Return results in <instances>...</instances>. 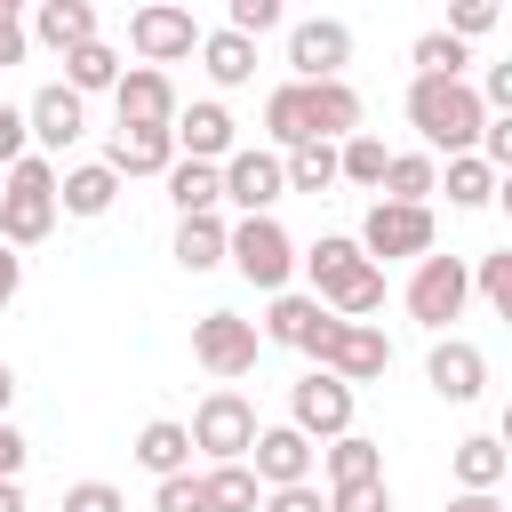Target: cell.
Wrapping results in <instances>:
<instances>
[{"label":"cell","mask_w":512,"mask_h":512,"mask_svg":"<svg viewBox=\"0 0 512 512\" xmlns=\"http://www.w3.org/2000/svg\"><path fill=\"white\" fill-rule=\"evenodd\" d=\"M320 320H336V312H320L312 296H296V288H280V296L264 304V328H256V336H264V344H288V352H304V344L320 336Z\"/></svg>","instance_id":"22"},{"label":"cell","mask_w":512,"mask_h":512,"mask_svg":"<svg viewBox=\"0 0 512 512\" xmlns=\"http://www.w3.org/2000/svg\"><path fill=\"white\" fill-rule=\"evenodd\" d=\"M328 512H392V488H384V480H360V488H328Z\"/></svg>","instance_id":"40"},{"label":"cell","mask_w":512,"mask_h":512,"mask_svg":"<svg viewBox=\"0 0 512 512\" xmlns=\"http://www.w3.org/2000/svg\"><path fill=\"white\" fill-rule=\"evenodd\" d=\"M168 200H176V216H216L224 208V176L208 160H168Z\"/></svg>","instance_id":"26"},{"label":"cell","mask_w":512,"mask_h":512,"mask_svg":"<svg viewBox=\"0 0 512 512\" xmlns=\"http://www.w3.org/2000/svg\"><path fill=\"white\" fill-rule=\"evenodd\" d=\"M504 440L496 432H472V440H456V496H496L504 488Z\"/></svg>","instance_id":"24"},{"label":"cell","mask_w":512,"mask_h":512,"mask_svg":"<svg viewBox=\"0 0 512 512\" xmlns=\"http://www.w3.org/2000/svg\"><path fill=\"white\" fill-rule=\"evenodd\" d=\"M312 352V368H328L336 384H376L384 368H392V344H384V328L376 320H320V336L304 344Z\"/></svg>","instance_id":"4"},{"label":"cell","mask_w":512,"mask_h":512,"mask_svg":"<svg viewBox=\"0 0 512 512\" xmlns=\"http://www.w3.org/2000/svg\"><path fill=\"white\" fill-rule=\"evenodd\" d=\"M344 64H352V24L344 16H304V24H288V72L312 88V80H344Z\"/></svg>","instance_id":"11"},{"label":"cell","mask_w":512,"mask_h":512,"mask_svg":"<svg viewBox=\"0 0 512 512\" xmlns=\"http://www.w3.org/2000/svg\"><path fill=\"white\" fill-rule=\"evenodd\" d=\"M440 192H448L456 208H488V200H496L504 184H496V168H488V160H472V152H464V160H448V176H440Z\"/></svg>","instance_id":"34"},{"label":"cell","mask_w":512,"mask_h":512,"mask_svg":"<svg viewBox=\"0 0 512 512\" xmlns=\"http://www.w3.org/2000/svg\"><path fill=\"white\" fill-rule=\"evenodd\" d=\"M152 480H176V472H192V432L176 424V416H152L144 432H136V448H128Z\"/></svg>","instance_id":"23"},{"label":"cell","mask_w":512,"mask_h":512,"mask_svg":"<svg viewBox=\"0 0 512 512\" xmlns=\"http://www.w3.org/2000/svg\"><path fill=\"white\" fill-rule=\"evenodd\" d=\"M24 16H16V0H0V64H24Z\"/></svg>","instance_id":"44"},{"label":"cell","mask_w":512,"mask_h":512,"mask_svg":"<svg viewBox=\"0 0 512 512\" xmlns=\"http://www.w3.org/2000/svg\"><path fill=\"white\" fill-rule=\"evenodd\" d=\"M312 464H320V448H312L304 432H288V424H264L256 448H248L256 488H296V480H312Z\"/></svg>","instance_id":"16"},{"label":"cell","mask_w":512,"mask_h":512,"mask_svg":"<svg viewBox=\"0 0 512 512\" xmlns=\"http://www.w3.org/2000/svg\"><path fill=\"white\" fill-rule=\"evenodd\" d=\"M376 192L400 200V208H432V192H440V160H432V152H392Z\"/></svg>","instance_id":"25"},{"label":"cell","mask_w":512,"mask_h":512,"mask_svg":"<svg viewBox=\"0 0 512 512\" xmlns=\"http://www.w3.org/2000/svg\"><path fill=\"white\" fill-rule=\"evenodd\" d=\"M224 32H240V40L280 32V0H232V24H224Z\"/></svg>","instance_id":"39"},{"label":"cell","mask_w":512,"mask_h":512,"mask_svg":"<svg viewBox=\"0 0 512 512\" xmlns=\"http://www.w3.org/2000/svg\"><path fill=\"white\" fill-rule=\"evenodd\" d=\"M56 232V160H40V152H24L16 168H8V192H0V248H40Z\"/></svg>","instance_id":"2"},{"label":"cell","mask_w":512,"mask_h":512,"mask_svg":"<svg viewBox=\"0 0 512 512\" xmlns=\"http://www.w3.org/2000/svg\"><path fill=\"white\" fill-rule=\"evenodd\" d=\"M168 144H176V160H208V168H224V160L240 152V144H232V112H224V104H176Z\"/></svg>","instance_id":"14"},{"label":"cell","mask_w":512,"mask_h":512,"mask_svg":"<svg viewBox=\"0 0 512 512\" xmlns=\"http://www.w3.org/2000/svg\"><path fill=\"white\" fill-rule=\"evenodd\" d=\"M112 80H120V48H112V40H88V48L64 56V88H72V96H96V88H112Z\"/></svg>","instance_id":"30"},{"label":"cell","mask_w":512,"mask_h":512,"mask_svg":"<svg viewBox=\"0 0 512 512\" xmlns=\"http://www.w3.org/2000/svg\"><path fill=\"white\" fill-rule=\"evenodd\" d=\"M152 512H208V488H200V472H176V480H160V488H152Z\"/></svg>","instance_id":"37"},{"label":"cell","mask_w":512,"mask_h":512,"mask_svg":"<svg viewBox=\"0 0 512 512\" xmlns=\"http://www.w3.org/2000/svg\"><path fill=\"white\" fill-rule=\"evenodd\" d=\"M496 24V0H456L448 8V40H472V32H488Z\"/></svg>","instance_id":"42"},{"label":"cell","mask_w":512,"mask_h":512,"mask_svg":"<svg viewBox=\"0 0 512 512\" xmlns=\"http://www.w3.org/2000/svg\"><path fill=\"white\" fill-rule=\"evenodd\" d=\"M112 104H120V128H168L176 120V80L152 72V64H128L112 80Z\"/></svg>","instance_id":"17"},{"label":"cell","mask_w":512,"mask_h":512,"mask_svg":"<svg viewBox=\"0 0 512 512\" xmlns=\"http://www.w3.org/2000/svg\"><path fill=\"white\" fill-rule=\"evenodd\" d=\"M112 200H120V176L104 160H80V168L56 176V208L64 216H112Z\"/></svg>","instance_id":"21"},{"label":"cell","mask_w":512,"mask_h":512,"mask_svg":"<svg viewBox=\"0 0 512 512\" xmlns=\"http://www.w3.org/2000/svg\"><path fill=\"white\" fill-rule=\"evenodd\" d=\"M224 264H232L248 288L280 296V288L296 280V240H288L280 216H240V224H224Z\"/></svg>","instance_id":"3"},{"label":"cell","mask_w":512,"mask_h":512,"mask_svg":"<svg viewBox=\"0 0 512 512\" xmlns=\"http://www.w3.org/2000/svg\"><path fill=\"white\" fill-rule=\"evenodd\" d=\"M464 40H448V32H416V80H464Z\"/></svg>","instance_id":"35"},{"label":"cell","mask_w":512,"mask_h":512,"mask_svg":"<svg viewBox=\"0 0 512 512\" xmlns=\"http://www.w3.org/2000/svg\"><path fill=\"white\" fill-rule=\"evenodd\" d=\"M216 176H224V200H232L240 216H272V200H288V184H280V152H256V144H248V152H232Z\"/></svg>","instance_id":"15"},{"label":"cell","mask_w":512,"mask_h":512,"mask_svg":"<svg viewBox=\"0 0 512 512\" xmlns=\"http://www.w3.org/2000/svg\"><path fill=\"white\" fill-rule=\"evenodd\" d=\"M424 384H432L448 408H472V400L488 392V352H480L472 336H440L432 360H424Z\"/></svg>","instance_id":"12"},{"label":"cell","mask_w":512,"mask_h":512,"mask_svg":"<svg viewBox=\"0 0 512 512\" xmlns=\"http://www.w3.org/2000/svg\"><path fill=\"white\" fill-rule=\"evenodd\" d=\"M8 400H16V368L0 360V424H8Z\"/></svg>","instance_id":"49"},{"label":"cell","mask_w":512,"mask_h":512,"mask_svg":"<svg viewBox=\"0 0 512 512\" xmlns=\"http://www.w3.org/2000/svg\"><path fill=\"white\" fill-rule=\"evenodd\" d=\"M448 512H504V496H448Z\"/></svg>","instance_id":"47"},{"label":"cell","mask_w":512,"mask_h":512,"mask_svg":"<svg viewBox=\"0 0 512 512\" xmlns=\"http://www.w3.org/2000/svg\"><path fill=\"white\" fill-rule=\"evenodd\" d=\"M464 304H472V264L464 256H416V272H408V320L432 328V336H448V320H464Z\"/></svg>","instance_id":"6"},{"label":"cell","mask_w":512,"mask_h":512,"mask_svg":"<svg viewBox=\"0 0 512 512\" xmlns=\"http://www.w3.org/2000/svg\"><path fill=\"white\" fill-rule=\"evenodd\" d=\"M24 40H40V48L72 56V48L104 40V32H96V8H88V0H40V8H32V24H24Z\"/></svg>","instance_id":"19"},{"label":"cell","mask_w":512,"mask_h":512,"mask_svg":"<svg viewBox=\"0 0 512 512\" xmlns=\"http://www.w3.org/2000/svg\"><path fill=\"white\" fill-rule=\"evenodd\" d=\"M80 128H88V104H80L64 80H48V88L24 104V136L40 144V160H48V152H72V144H80Z\"/></svg>","instance_id":"13"},{"label":"cell","mask_w":512,"mask_h":512,"mask_svg":"<svg viewBox=\"0 0 512 512\" xmlns=\"http://www.w3.org/2000/svg\"><path fill=\"white\" fill-rule=\"evenodd\" d=\"M24 456H32V448H24V432H16V424H0V480H16V472H24Z\"/></svg>","instance_id":"46"},{"label":"cell","mask_w":512,"mask_h":512,"mask_svg":"<svg viewBox=\"0 0 512 512\" xmlns=\"http://www.w3.org/2000/svg\"><path fill=\"white\" fill-rule=\"evenodd\" d=\"M352 400H360L352 384H336L328 368H304V376L288 384V432H304V440L328 448V440L352 432Z\"/></svg>","instance_id":"7"},{"label":"cell","mask_w":512,"mask_h":512,"mask_svg":"<svg viewBox=\"0 0 512 512\" xmlns=\"http://www.w3.org/2000/svg\"><path fill=\"white\" fill-rule=\"evenodd\" d=\"M384 160H392V152H384V136H368V128H360V136H344V144H336V184L376 192V184H384Z\"/></svg>","instance_id":"31"},{"label":"cell","mask_w":512,"mask_h":512,"mask_svg":"<svg viewBox=\"0 0 512 512\" xmlns=\"http://www.w3.org/2000/svg\"><path fill=\"white\" fill-rule=\"evenodd\" d=\"M352 248H360L376 272H384L392 256H432V208H400V200H376Z\"/></svg>","instance_id":"10"},{"label":"cell","mask_w":512,"mask_h":512,"mask_svg":"<svg viewBox=\"0 0 512 512\" xmlns=\"http://www.w3.org/2000/svg\"><path fill=\"white\" fill-rule=\"evenodd\" d=\"M0 512H32V504H24V488H16V480H0Z\"/></svg>","instance_id":"48"},{"label":"cell","mask_w":512,"mask_h":512,"mask_svg":"<svg viewBox=\"0 0 512 512\" xmlns=\"http://www.w3.org/2000/svg\"><path fill=\"white\" fill-rule=\"evenodd\" d=\"M320 464H328V488H360V480H384V448H376L368 432H344V440H328V448H320Z\"/></svg>","instance_id":"27"},{"label":"cell","mask_w":512,"mask_h":512,"mask_svg":"<svg viewBox=\"0 0 512 512\" xmlns=\"http://www.w3.org/2000/svg\"><path fill=\"white\" fill-rule=\"evenodd\" d=\"M304 136H312V144L360 136V88H352V80H312V88H304Z\"/></svg>","instance_id":"18"},{"label":"cell","mask_w":512,"mask_h":512,"mask_svg":"<svg viewBox=\"0 0 512 512\" xmlns=\"http://www.w3.org/2000/svg\"><path fill=\"white\" fill-rule=\"evenodd\" d=\"M56 512H128V496H120V488H112V480H72V488H64V504H56Z\"/></svg>","instance_id":"38"},{"label":"cell","mask_w":512,"mask_h":512,"mask_svg":"<svg viewBox=\"0 0 512 512\" xmlns=\"http://www.w3.org/2000/svg\"><path fill=\"white\" fill-rule=\"evenodd\" d=\"M184 432H192V448H200L208 464H248V448H256V432H264V424H256V400H248V392L216 384V392L192 408V424H184Z\"/></svg>","instance_id":"5"},{"label":"cell","mask_w":512,"mask_h":512,"mask_svg":"<svg viewBox=\"0 0 512 512\" xmlns=\"http://www.w3.org/2000/svg\"><path fill=\"white\" fill-rule=\"evenodd\" d=\"M200 64H208L216 88H248V80H256V40H240V32H200Z\"/></svg>","instance_id":"28"},{"label":"cell","mask_w":512,"mask_h":512,"mask_svg":"<svg viewBox=\"0 0 512 512\" xmlns=\"http://www.w3.org/2000/svg\"><path fill=\"white\" fill-rule=\"evenodd\" d=\"M408 128L424 136L416 152H448V160H464L472 144H480V128H488V112H480V96H472V80H408Z\"/></svg>","instance_id":"1"},{"label":"cell","mask_w":512,"mask_h":512,"mask_svg":"<svg viewBox=\"0 0 512 512\" xmlns=\"http://www.w3.org/2000/svg\"><path fill=\"white\" fill-rule=\"evenodd\" d=\"M472 296H480L488 312H504V320H512V248H488V256L472 264Z\"/></svg>","instance_id":"36"},{"label":"cell","mask_w":512,"mask_h":512,"mask_svg":"<svg viewBox=\"0 0 512 512\" xmlns=\"http://www.w3.org/2000/svg\"><path fill=\"white\" fill-rule=\"evenodd\" d=\"M16 296H24V256H16V248H0V312H8Z\"/></svg>","instance_id":"45"},{"label":"cell","mask_w":512,"mask_h":512,"mask_svg":"<svg viewBox=\"0 0 512 512\" xmlns=\"http://www.w3.org/2000/svg\"><path fill=\"white\" fill-rule=\"evenodd\" d=\"M168 160H176V144H168V128H112V152H104V168L128 184V176H168Z\"/></svg>","instance_id":"20"},{"label":"cell","mask_w":512,"mask_h":512,"mask_svg":"<svg viewBox=\"0 0 512 512\" xmlns=\"http://www.w3.org/2000/svg\"><path fill=\"white\" fill-rule=\"evenodd\" d=\"M176 264L184 272H216L224 264V216H176Z\"/></svg>","instance_id":"29"},{"label":"cell","mask_w":512,"mask_h":512,"mask_svg":"<svg viewBox=\"0 0 512 512\" xmlns=\"http://www.w3.org/2000/svg\"><path fill=\"white\" fill-rule=\"evenodd\" d=\"M24 152H32V136H24V112H16V104H0V168H16Z\"/></svg>","instance_id":"43"},{"label":"cell","mask_w":512,"mask_h":512,"mask_svg":"<svg viewBox=\"0 0 512 512\" xmlns=\"http://www.w3.org/2000/svg\"><path fill=\"white\" fill-rule=\"evenodd\" d=\"M256 352H264L256 320H240V312H200V320H192V360H200L216 384H240V376L256 368Z\"/></svg>","instance_id":"8"},{"label":"cell","mask_w":512,"mask_h":512,"mask_svg":"<svg viewBox=\"0 0 512 512\" xmlns=\"http://www.w3.org/2000/svg\"><path fill=\"white\" fill-rule=\"evenodd\" d=\"M200 488H208V512H256V504H264V488H256L248 464H208Z\"/></svg>","instance_id":"32"},{"label":"cell","mask_w":512,"mask_h":512,"mask_svg":"<svg viewBox=\"0 0 512 512\" xmlns=\"http://www.w3.org/2000/svg\"><path fill=\"white\" fill-rule=\"evenodd\" d=\"M256 512H328V496H320L312 480H296V488H264Z\"/></svg>","instance_id":"41"},{"label":"cell","mask_w":512,"mask_h":512,"mask_svg":"<svg viewBox=\"0 0 512 512\" xmlns=\"http://www.w3.org/2000/svg\"><path fill=\"white\" fill-rule=\"evenodd\" d=\"M128 48H136L152 72H168V64L200 56V24H192V8H176V0H152V8H136V16H128Z\"/></svg>","instance_id":"9"},{"label":"cell","mask_w":512,"mask_h":512,"mask_svg":"<svg viewBox=\"0 0 512 512\" xmlns=\"http://www.w3.org/2000/svg\"><path fill=\"white\" fill-rule=\"evenodd\" d=\"M280 184H288V192H328V184H336V144H296V152H280Z\"/></svg>","instance_id":"33"}]
</instances>
